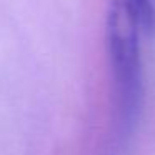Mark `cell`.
<instances>
[{"label":"cell","instance_id":"6da1fadb","mask_svg":"<svg viewBox=\"0 0 155 155\" xmlns=\"http://www.w3.org/2000/svg\"><path fill=\"white\" fill-rule=\"evenodd\" d=\"M140 25L124 0H112L105 18V45L114 78L115 110L124 134L134 130L143 104Z\"/></svg>","mask_w":155,"mask_h":155},{"label":"cell","instance_id":"7a4b0ae2","mask_svg":"<svg viewBox=\"0 0 155 155\" xmlns=\"http://www.w3.org/2000/svg\"><path fill=\"white\" fill-rule=\"evenodd\" d=\"M130 8L134 17L137 18L142 32L148 34L155 28V7L152 0H124Z\"/></svg>","mask_w":155,"mask_h":155}]
</instances>
